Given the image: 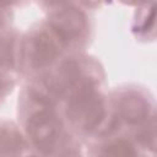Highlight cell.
Here are the masks:
<instances>
[{
    "label": "cell",
    "mask_w": 157,
    "mask_h": 157,
    "mask_svg": "<svg viewBox=\"0 0 157 157\" xmlns=\"http://www.w3.org/2000/svg\"><path fill=\"white\" fill-rule=\"evenodd\" d=\"M13 87V81L10 76L0 74V98L6 96Z\"/></svg>",
    "instance_id": "9"
},
{
    "label": "cell",
    "mask_w": 157,
    "mask_h": 157,
    "mask_svg": "<svg viewBox=\"0 0 157 157\" xmlns=\"http://www.w3.org/2000/svg\"><path fill=\"white\" fill-rule=\"evenodd\" d=\"M28 55L32 66L36 69H40L49 65L56 58L58 47L49 34H47L45 32H40L32 38Z\"/></svg>",
    "instance_id": "5"
},
{
    "label": "cell",
    "mask_w": 157,
    "mask_h": 157,
    "mask_svg": "<svg viewBox=\"0 0 157 157\" xmlns=\"http://www.w3.org/2000/svg\"><path fill=\"white\" fill-rule=\"evenodd\" d=\"M137 139L140 140L141 144L146 145L150 148H155V144H156V130H155V120H151V124H147V126H145L142 130H140Z\"/></svg>",
    "instance_id": "8"
},
{
    "label": "cell",
    "mask_w": 157,
    "mask_h": 157,
    "mask_svg": "<svg viewBox=\"0 0 157 157\" xmlns=\"http://www.w3.org/2000/svg\"><path fill=\"white\" fill-rule=\"evenodd\" d=\"M99 157H136V152L128 141L118 140L107 145L101 151Z\"/></svg>",
    "instance_id": "7"
},
{
    "label": "cell",
    "mask_w": 157,
    "mask_h": 157,
    "mask_svg": "<svg viewBox=\"0 0 157 157\" xmlns=\"http://www.w3.org/2000/svg\"><path fill=\"white\" fill-rule=\"evenodd\" d=\"M27 130L34 145L40 151L49 152L59 140L60 121L50 109L43 108L28 119Z\"/></svg>",
    "instance_id": "2"
},
{
    "label": "cell",
    "mask_w": 157,
    "mask_h": 157,
    "mask_svg": "<svg viewBox=\"0 0 157 157\" xmlns=\"http://www.w3.org/2000/svg\"><path fill=\"white\" fill-rule=\"evenodd\" d=\"M23 147V139L21 134L12 126L0 128V156L12 155Z\"/></svg>",
    "instance_id": "6"
},
{
    "label": "cell",
    "mask_w": 157,
    "mask_h": 157,
    "mask_svg": "<svg viewBox=\"0 0 157 157\" xmlns=\"http://www.w3.org/2000/svg\"><path fill=\"white\" fill-rule=\"evenodd\" d=\"M49 25L60 40L69 43L82 36L87 23L85 15L77 9H64L50 17Z\"/></svg>",
    "instance_id": "3"
},
{
    "label": "cell",
    "mask_w": 157,
    "mask_h": 157,
    "mask_svg": "<svg viewBox=\"0 0 157 157\" xmlns=\"http://www.w3.org/2000/svg\"><path fill=\"white\" fill-rule=\"evenodd\" d=\"M104 113L103 99L93 85L78 86L67 105V115L71 121L85 130H91L99 125Z\"/></svg>",
    "instance_id": "1"
},
{
    "label": "cell",
    "mask_w": 157,
    "mask_h": 157,
    "mask_svg": "<svg viewBox=\"0 0 157 157\" xmlns=\"http://www.w3.org/2000/svg\"><path fill=\"white\" fill-rule=\"evenodd\" d=\"M64 157H80V155L76 153V152H70V153H67V155L64 156Z\"/></svg>",
    "instance_id": "10"
},
{
    "label": "cell",
    "mask_w": 157,
    "mask_h": 157,
    "mask_svg": "<svg viewBox=\"0 0 157 157\" xmlns=\"http://www.w3.org/2000/svg\"><path fill=\"white\" fill-rule=\"evenodd\" d=\"M120 117L130 124H139L147 119L150 113L148 102L137 92H126L118 99Z\"/></svg>",
    "instance_id": "4"
}]
</instances>
